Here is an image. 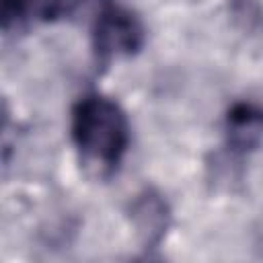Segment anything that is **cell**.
Masks as SVG:
<instances>
[{
  "mask_svg": "<svg viewBox=\"0 0 263 263\" xmlns=\"http://www.w3.org/2000/svg\"><path fill=\"white\" fill-rule=\"evenodd\" d=\"M72 140L84 162L113 171L129 144V123L121 107L103 95H84L72 107Z\"/></svg>",
  "mask_w": 263,
  "mask_h": 263,
  "instance_id": "cell-1",
  "label": "cell"
},
{
  "mask_svg": "<svg viewBox=\"0 0 263 263\" xmlns=\"http://www.w3.org/2000/svg\"><path fill=\"white\" fill-rule=\"evenodd\" d=\"M74 8H82V12L88 14L92 53L99 66L140 51L144 27L140 18L117 0H72L70 12Z\"/></svg>",
  "mask_w": 263,
  "mask_h": 263,
  "instance_id": "cell-2",
  "label": "cell"
},
{
  "mask_svg": "<svg viewBox=\"0 0 263 263\" xmlns=\"http://www.w3.org/2000/svg\"><path fill=\"white\" fill-rule=\"evenodd\" d=\"M129 220L140 242L150 249L164 238L171 224V210L156 189H144L129 203Z\"/></svg>",
  "mask_w": 263,
  "mask_h": 263,
  "instance_id": "cell-3",
  "label": "cell"
},
{
  "mask_svg": "<svg viewBox=\"0 0 263 263\" xmlns=\"http://www.w3.org/2000/svg\"><path fill=\"white\" fill-rule=\"evenodd\" d=\"M226 144L234 152H251L263 140V107L251 101L234 103L224 119Z\"/></svg>",
  "mask_w": 263,
  "mask_h": 263,
  "instance_id": "cell-4",
  "label": "cell"
},
{
  "mask_svg": "<svg viewBox=\"0 0 263 263\" xmlns=\"http://www.w3.org/2000/svg\"><path fill=\"white\" fill-rule=\"evenodd\" d=\"M72 0H2V29H25L31 23H49L68 14Z\"/></svg>",
  "mask_w": 263,
  "mask_h": 263,
  "instance_id": "cell-5",
  "label": "cell"
}]
</instances>
